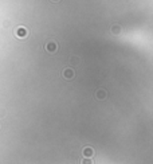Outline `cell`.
<instances>
[{"instance_id": "obj_1", "label": "cell", "mask_w": 153, "mask_h": 164, "mask_svg": "<svg viewBox=\"0 0 153 164\" xmlns=\"http://www.w3.org/2000/svg\"><path fill=\"white\" fill-rule=\"evenodd\" d=\"M15 35H16L19 39H24V38H27V35H28V30L26 28V27H18V28L15 30Z\"/></svg>"}, {"instance_id": "obj_2", "label": "cell", "mask_w": 153, "mask_h": 164, "mask_svg": "<svg viewBox=\"0 0 153 164\" xmlns=\"http://www.w3.org/2000/svg\"><path fill=\"white\" fill-rule=\"evenodd\" d=\"M44 48H46V51H48V53H55V51L58 50V44L55 43V42H47L46 46H44Z\"/></svg>"}, {"instance_id": "obj_3", "label": "cell", "mask_w": 153, "mask_h": 164, "mask_svg": "<svg viewBox=\"0 0 153 164\" xmlns=\"http://www.w3.org/2000/svg\"><path fill=\"white\" fill-rule=\"evenodd\" d=\"M94 155V151H93V148H90V147H86L83 149V156L85 157H91Z\"/></svg>"}, {"instance_id": "obj_4", "label": "cell", "mask_w": 153, "mask_h": 164, "mask_svg": "<svg viewBox=\"0 0 153 164\" xmlns=\"http://www.w3.org/2000/svg\"><path fill=\"white\" fill-rule=\"evenodd\" d=\"M63 77L67 78V80H71V78L74 77V71L71 69H66L65 71H63Z\"/></svg>"}, {"instance_id": "obj_5", "label": "cell", "mask_w": 153, "mask_h": 164, "mask_svg": "<svg viewBox=\"0 0 153 164\" xmlns=\"http://www.w3.org/2000/svg\"><path fill=\"white\" fill-rule=\"evenodd\" d=\"M105 97H106V91L105 90H98V91H97V98L103 100Z\"/></svg>"}, {"instance_id": "obj_6", "label": "cell", "mask_w": 153, "mask_h": 164, "mask_svg": "<svg viewBox=\"0 0 153 164\" xmlns=\"http://www.w3.org/2000/svg\"><path fill=\"white\" fill-rule=\"evenodd\" d=\"M82 164H93V160H91L90 157H86V159H85V160H82Z\"/></svg>"}, {"instance_id": "obj_7", "label": "cell", "mask_w": 153, "mask_h": 164, "mask_svg": "<svg viewBox=\"0 0 153 164\" xmlns=\"http://www.w3.org/2000/svg\"><path fill=\"white\" fill-rule=\"evenodd\" d=\"M113 33H114V34L118 33V27H114V28H113Z\"/></svg>"}, {"instance_id": "obj_8", "label": "cell", "mask_w": 153, "mask_h": 164, "mask_svg": "<svg viewBox=\"0 0 153 164\" xmlns=\"http://www.w3.org/2000/svg\"><path fill=\"white\" fill-rule=\"evenodd\" d=\"M51 1H54V3H55V1H59V0H51Z\"/></svg>"}]
</instances>
